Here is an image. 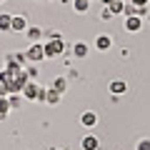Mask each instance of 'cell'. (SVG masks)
<instances>
[{
  "instance_id": "obj_13",
  "label": "cell",
  "mask_w": 150,
  "mask_h": 150,
  "mask_svg": "<svg viewBox=\"0 0 150 150\" xmlns=\"http://www.w3.org/2000/svg\"><path fill=\"white\" fill-rule=\"evenodd\" d=\"M25 35H28V40H30V43H38V40H40V35H43V30H40V28H28L25 30Z\"/></svg>"
},
{
  "instance_id": "obj_4",
  "label": "cell",
  "mask_w": 150,
  "mask_h": 150,
  "mask_svg": "<svg viewBox=\"0 0 150 150\" xmlns=\"http://www.w3.org/2000/svg\"><path fill=\"white\" fill-rule=\"evenodd\" d=\"M80 125H83V128H88V130L95 128V125H98V112L95 110H85L80 115Z\"/></svg>"
},
{
  "instance_id": "obj_6",
  "label": "cell",
  "mask_w": 150,
  "mask_h": 150,
  "mask_svg": "<svg viewBox=\"0 0 150 150\" xmlns=\"http://www.w3.org/2000/svg\"><path fill=\"white\" fill-rule=\"evenodd\" d=\"M140 28H143V20H140L138 15H128L125 18V30L128 33H138Z\"/></svg>"
},
{
  "instance_id": "obj_5",
  "label": "cell",
  "mask_w": 150,
  "mask_h": 150,
  "mask_svg": "<svg viewBox=\"0 0 150 150\" xmlns=\"http://www.w3.org/2000/svg\"><path fill=\"white\" fill-rule=\"evenodd\" d=\"M93 45H95V50H98V53H108V50L112 48V38H110V35H98Z\"/></svg>"
},
{
  "instance_id": "obj_16",
  "label": "cell",
  "mask_w": 150,
  "mask_h": 150,
  "mask_svg": "<svg viewBox=\"0 0 150 150\" xmlns=\"http://www.w3.org/2000/svg\"><path fill=\"white\" fill-rule=\"evenodd\" d=\"M8 112H10V103H8V98H3V95H0V120L5 118Z\"/></svg>"
},
{
  "instance_id": "obj_3",
  "label": "cell",
  "mask_w": 150,
  "mask_h": 150,
  "mask_svg": "<svg viewBox=\"0 0 150 150\" xmlns=\"http://www.w3.org/2000/svg\"><path fill=\"white\" fill-rule=\"evenodd\" d=\"M25 58H28V63H40V60H45V50H43V45H40V43L28 45Z\"/></svg>"
},
{
  "instance_id": "obj_15",
  "label": "cell",
  "mask_w": 150,
  "mask_h": 150,
  "mask_svg": "<svg viewBox=\"0 0 150 150\" xmlns=\"http://www.w3.org/2000/svg\"><path fill=\"white\" fill-rule=\"evenodd\" d=\"M8 103H10V110H13V108H20L23 95H20V93H10V95H8Z\"/></svg>"
},
{
  "instance_id": "obj_9",
  "label": "cell",
  "mask_w": 150,
  "mask_h": 150,
  "mask_svg": "<svg viewBox=\"0 0 150 150\" xmlns=\"http://www.w3.org/2000/svg\"><path fill=\"white\" fill-rule=\"evenodd\" d=\"M28 30V20L23 15H13V28H10V33H25Z\"/></svg>"
},
{
  "instance_id": "obj_23",
  "label": "cell",
  "mask_w": 150,
  "mask_h": 150,
  "mask_svg": "<svg viewBox=\"0 0 150 150\" xmlns=\"http://www.w3.org/2000/svg\"><path fill=\"white\" fill-rule=\"evenodd\" d=\"M115 3H120V0H103V5H105V8H110V5H115Z\"/></svg>"
},
{
  "instance_id": "obj_12",
  "label": "cell",
  "mask_w": 150,
  "mask_h": 150,
  "mask_svg": "<svg viewBox=\"0 0 150 150\" xmlns=\"http://www.w3.org/2000/svg\"><path fill=\"white\" fill-rule=\"evenodd\" d=\"M43 103H48V105H58L60 103V93H55L53 88H48V90H45V100Z\"/></svg>"
},
{
  "instance_id": "obj_19",
  "label": "cell",
  "mask_w": 150,
  "mask_h": 150,
  "mask_svg": "<svg viewBox=\"0 0 150 150\" xmlns=\"http://www.w3.org/2000/svg\"><path fill=\"white\" fill-rule=\"evenodd\" d=\"M110 10H112V15H120V13L125 10V3L120 0V3H115V5H110Z\"/></svg>"
},
{
  "instance_id": "obj_7",
  "label": "cell",
  "mask_w": 150,
  "mask_h": 150,
  "mask_svg": "<svg viewBox=\"0 0 150 150\" xmlns=\"http://www.w3.org/2000/svg\"><path fill=\"white\" fill-rule=\"evenodd\" d=\"M80 148L83 150H100V140H98L95 135H85V138L80 140Z\"/></svg>"
},
{
  "instance_id": "obj_20",
  "label": "cell",
  "mask_w": 150,
  "mask_h": 150,
  "mask_svg": "<svg viewBox=\"0 0 150 150\" xmlns=\"http://www.w3.org/2000/svg\"><path fill=\"white\" fill-rule=\"evenodd\" d=\"M133 5L138 8L140 13H145V10H148V0H133Z\"/></svg>"
},
{
  "instance_id": "obj_14",
  "label": "cell",
  "mask_w": 150,
  "mask_h": 150,
  "mask_svg": "<svg viewBox=\"0 0 150 150\" xmlns=\"http://www.w3.org/2000/svg\"><path fill=\"white\" fill-rule=\"evenodd\" d=\"M50 88H53L55 93H63L65 88H68V80H65V78H55V80L50 83Z\"/></svg>"
},
{
  "instance_id": "obj_11",
  "label": "cell",
  "mask_w": 150,
  "mask_h": 150,
  "mask_svg": "<svg viewBox=\"0 0 150 150\" xmlns=\"http://www.w3.org/2000/svg\"><path fill=\"white\" fill-rule=\"evenodd\" d=\"M10 28H13V15L0 13V33H10Z\"/></svg>"
},
{
  "instance_id": "obj_1",
  "label": "cell",
  "mask_w": 150,
  "mask_h": 150,
  "mask_svg": "<svg viewBox=\"0 0 150 150\" xmlns=\"http://www.w3.org/2000/svg\"><path fill=\"white\" fill-rule=\"evenodd\" d=\"M20 95L25 98V100H40V103H43V100H45V88H43V85H38L35 80H30L25 88H23Z\"/></svg>"
},
{
  "instance_id": "obj_17",
  "label": "cell",
  "mask_w": 150,
  "mask_h": 150,
  "mask_svg": "<svg viewBox=\"0 0 150 150\" xmlns=\"http://www.w3.org/2000/svg\"><path fill=\"white\" fill-rule=\"evenodd\" d=\"M88 8H90V0H75V10L78 13H88Z\"/></svg>"
},
{
  "instance_id": "obj_10",
  "label": "cell",
  "mask_w": 150,
  "mask_h": 150,
  "mask_svg": "<svg viewBox=\"0 0 150 150\" xmlns=\"http://www.w3.org/2000/svg\"><path fill=\"white\" fill-rule=\"evenodd\" d=\"M73 53H75V58H88V53H90V48H88V43H83V40H78V43H75V48H73Z\"/></svg>"
},
{
  "instance_id": "obj_24",
  "label": "cell",
  "mask_w": 150,
  "mask_h": 150,
  "mask_svg": "<svg viewBox=\"0 0 150 150\" xmlns=\"http://www.w3.org/2000/svg\"><path fill=\"white\" fill-rule=\"evenodd\" d=\"M0 3H3V0H0Z\"/></svg>"
},
{
  "instance_id": "obj_2",
  "label": "cell",
  "mask_w": 150,
  "mask_h": 150,
  "mask_svg": "<svg viewBox=\"0 0 150 150\" xmlns=\"http://www.w3.org/2000/svg\"><path fill=\"white\" fill-rule=\"evenodd\" d=\"M43 50H45V58H58V55H63L65 53L63 38H50L48 43H43Z\"/></svg>"
},
{
  "instance_id": "obj_8",
  "label": "cell",
  "mask_w": 150,
  "mask_h": 150,
  "mask_svg": "<svg viewBox=\"0 0 150 150\" xmlns=\"http://www.w3.org/2000/svg\"><path fill=\"white\" fill-rule=\"evenodd\" d=\"M108 90H110L112 95H123V93L128 90V83H125V80H120V78H118V80H110Z\"/></svg>"
},
{
  "instance_id": "obj_21",
  "label": "cell",
  "mask_w": 150,
  "mask_h": 150,
  "mask_svg": "<svg viewBox=\"0 0 150 150\" xmlns=\"http://www.w3.org/2000/svg\"><path fill=\"white\" fill-rule=\"evenodd\" d=\"M135 150H150V140L145 138V140H140L138 145H135Z\"/></svg>"
},
{
  "instance_id": "obj_18",
  "label": "cell",
  "mask_w": 150,
  "mask_h": 150,
  "mask_svg": "<svg viewBox=\"0 0 150 150\" xmlns=\"http://www.w3.org/2000/svg\"><path fill=\"white\" fill-rule=\"evenodd\" d=\"M25 73H28V78H30V80H38V68H35V65H28V68H25Z\"/></svg>"
},
{
  "instance_id": "obj_22",
  "label": "cell",
  "mask_w": 150,
  "mask_h": 150,
  "mask_svg": "<svg viewBox=\"0 0 150 150\" xmlns=\"http://www.w3.org/2000/svg\"><path fill=\"white\" fill-rule=\"evenodd\" d=\"M100 18H103V20H110V18H112V10H110V8H103Z\"/></svg>"
}]
</instances>
